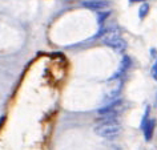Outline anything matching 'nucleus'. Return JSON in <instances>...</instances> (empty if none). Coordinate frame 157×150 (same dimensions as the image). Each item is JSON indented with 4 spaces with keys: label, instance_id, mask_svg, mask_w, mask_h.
Masks as SVG:
<instances>
[{
    "label": "nucleus",
    "instance_id": "f257e3e1",
    "mask_svg": "<svg viewBox=\"0 0 157 150\" xmlns=\"http://www.w3.org/2000/svg\"><path fill=\"white\" fill-rule=\"evenodd\" d=\"M93 130L99 137L107 138V140H115L121 133V125L117 120H104L99 125H96Z\"/></svg>",
    "mask_w": 157,
    "mask_h": 150
},
{
    "label": "nucleus",
    "instance_id": "f03ea898",
    "mask_svg": "<svg viewBox=\"0 0 157 150\" xmlns=\"http://www.w3.org/2000/svg\"><path fill=\"white\" fill-rule=\"evenodd\" d=\"M101 41H103V44L112 48L116 52H124L127 48V43L120 36L119 32H107L105 36L101 39Z\"/></svg>",
    "mask_w": 157,
    "mask_h": 150
},
{
    "label": "nucleus",
    "instance_id": "7ed1b4c3",
    "mask_svg": "<svg viewBox=\"0 0 157 150\" xmlns=\"http://www.w3.org/2000/svg\"><path fill=\"white\" fill-rule=\"evenodd\" d=\"M149 113H151V108L147 106V110H145L143 122H141V129H143L144 137L147 141H151L153 137V132H155V120L153 118H149Z\"/></svg>",
    "mask_w": 157,
    "mask_h": 150
},
{
    "label": "nucleus",
    "instance_id": "20e7f679",
    "mask_svg": "<svg viewBox=\"0 0 157 150\" xmlns=\"http://www.w3.org/2000/svg\"><path fill=\"white\" fill-rule=\"evenodd\" d=\"M132 66V60H131V57L127 56V54H124V57H123V61H121V65H120V69L117 70V72L113 74L112 77H109V81H112V80H117V78H120V77H123L125 73L128 72V69Z\"/></svg>",
    "mask_w": 157,
    "mask_h": 150
},
{
    "label": "nucleus",
    "instance_id": "39448f33",
    "mask_svg": "<svg viewBox=\"0 0 157 150\" xmlns=\"http://www.w3.org/2000/svg\"><path fill=\"white\" fill-rule=\"evenodd\" d=\"M81 6L84 8H88V9H92V11H101L104 8H107L109 6V3L107 0H84L81 3Z\"/></svg>",
    "mask_w": 157,
    "mask_h": 150
},
{
    "label": "nucleus",
    "instance_id": "423d86ee",
    "mask_svg": "<svg viewBox=\"0 0 157 150\" xmlns=\"http://www.w3.org/2000/svg\"><path fill=\"white\" fill-rule=\"evenodd\" d=\"M148 12H149V4H148V3H144V4L140 7L139 17H140V19H144V17L148 15Z\"/></svg>",
    "mask_w": 157,
    "mask_h": 150
},
{
    "label": "nucleus",
    "instance_id": "0eeeda50",
    "mask_svg": "<svg viewBox=\"0 0 157 150\" xmlns=\"http://www.w3.org/2000/svg\"><path fill=\"white\" fill-rule=\"evenodd\" d=\"M108 15H109V12H105L104 15H101V13L99 15V23H100V24H101V23H103V21L105 20V17H107Z\"/></svg>",
    "mask_w": 157,
    "mask_h": 150
},
{
    "label": "nucleus",
    "instance_id": "6e6552de",
    "mask_svg": "<svg viewBox=\"0 0 157 150\" xmlns=\"http://www.w3.org/2000/svg\"><path fill=\"white\" fill-rule=\"evenodd\" d=\"M152 77H153V78L157 77V65H156V64L152 66Z\"/></svg>",
    "mask_w": 157,
    "mask_h": 150
},
{
    "label": "nucleus",
    "instance_id": "1a4fd4ad",
    "mask_svg": "<svg viewBox=\"0 0 157 150\" xmlns=\"http://www.w3.org/2000/svg\"><path fill=\"white\" fill-rule=\"evenodd\" d=\"M131 2L133 3V2H145V0H131Z\"/></svg>",
    "mask_w": 157,
    "mask_h": 150
}]
</instances>
